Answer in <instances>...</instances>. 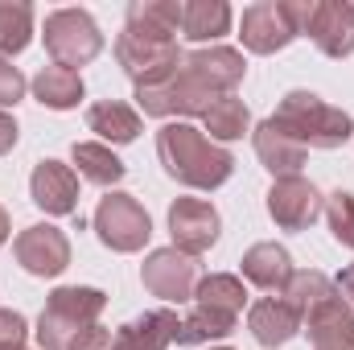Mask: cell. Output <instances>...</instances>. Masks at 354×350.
Instances as JSON below:
<instances>
[{"label":"cell","instance_id":"obj_1","mask_svg":"<svg viewBox=\"0 0 354 350\" xmlns=\"http://www.w3.org/2000/svg\"><path fill=\"white\" fill-rule=\"evenodd\" d=\"M157 157H161L165 174L189 190H218L235 174V157L185 120L165 124L157 132Z\"/></svg>","mask_w":354,"mask_h":350},{"label":"cell","instance_id":"obj_2","mask_svg":"<svg viewBox=\"0 0 354 350\" xmlns=\"http://www.w3.org/2000/svg\"><path fill=\"white\" fill-rule=\"evenodd\" d=\"M284 136H292L301 149H342L354 136V120L342 107H330L322 95L313 91H288L276 107V116H268Z\"/></svg>","mask_w":354,"mask_h":350},{"label":"cell","instance_id":"obj_3","mask_svg":"<svg viewBox=\"0 0 354 350\" xmlns=\"http://www.w3.org/2000/svg\"><path fill=\"white\" fill-rule=\"evenodd\" d=\"M103 305H107V297L99 288H87V284L54 288L46 309H41V317H37L41 350H75V342L87 334L91 326H99Z\"/></svg>","mask_w":354,"mask_h":350},{"label":"cell","instance_id":"obj_4","mask_svg":"<svg viewBox=\"0 0 354 350\" xmlns=\"http://www.w3.org/2000/svg\"><path fill=\"white\" fill-rule=\"evenodd\" d=\"M305 12H309V0H260V4H248L243 21H239L243 50H252V54L284 50L288 42L301 37Z\"/></svg>","mask_w":354,"mask_h":350},{"label":"cell","instance_id":"obj_5","mask_svg":"<svg viewBox=\"0 0 354 350\" xmlns=\"http://www.w3.org/2000/svg\"><path fill=\"white\" fill-rule=\"evenodd\" d=\"M41 37H46L54 66H66V71L87 66L103 54V33H99V25L87 8H54L46 17Z\"/></svg>","mask_w":354,"mask_h":350},{"label":"cell","instance_id":"obj_6","mask_svg":"<svg viewBox=\"0 0 354 350\" xmlns=\"http://www.w3.org/2000/svg\"><path fill=\"white\" fill-rule=\"evenodd\" d=\"M91 227H95L99 243L111 248V252H120V256L140 252V248L149 243V235H153V219H149V210H145L132 194H124V190H111L107 198H99Z\"/></svg>","mask_w":354,"mask_h":350},{"label":"cell","instance_id":"obj_7","mask_svg":"<svg viewBox=\"0 0 354 350\" xmlns=\"http://www.w3.org/2000/svg\"><path fill=\"white\" fill-rule=\"evenodd\" d=\"M115 58L124 66V75L136 83V87H157L165 83L169 75L181 71V50L177 42H157V37H140V33H120L115 37Z\"/></svg>","mask_w":354,"mask_h":350},{"label":"cell","instance_id":"obj_8","mask_svg":"<svg viewBox=\"0 0 354 350\" xmlns=\"http://www.w3.org/2000/svg\"><path fill=\"white\" fill-rule=\"evenodd\" d=\"M214 99H223V95L206 91L189 71H177V75H169L157 87H136L140 111L145 116H157V120H169V116H206Z\"/></svg>","mask_w":354,"mask_h":350},{"label":"cell","instance_id":"obj_9","mask_svg":"<svg viewBox=\"0 0 354 350\" xmlns=\"http://www.w3.org/2000/svg\"><path fill=\"white\" fill-rule=\"evenodd\" d=\"M301 37H309L326 58L354 54V0H309Z\"/></svg>","mask_w":354,"mask_h":350},{"label":"cell","instance_id":"obj_10","mask_svg":"<svg viewBox=\"0 0 354 350\" xmlns=\"http://www.w3.org/2000/svg\"><path fill=\"white\" fill-rule=\"evenodd\" d=\"M322 210H326L322 190L301 174L276 177L272 190H268V214H272V223L280 231H305V227H313V219Z\"/></svg>","mask_w":354,"mask_h":350},{"label":"cell","instance_id":"obj_11","mask_svg":"<svg viewBox=\"0 0 354 350\" xmlns=\"http://www.w3.org/2000/svg\"><path fill=\"white\" fill-rule=\"evenodd\" d=\"M12 256H17V264H21L29 276L50 280V276H62V272L71 268V239H66L58 227L37 223V227H25V231L12 239Z\"/></svg>","mask_w":354,"mask_h":350},{"label":"cell","instance_id":"obj_12","mask_svg":"<svg viewBox=\"0 0 354 350\" xmlns=\"http://www.w3.org/2000/svg\"><path fill=\"white\" fill-rule=\"evenodd\" d=\"M140 280L161 301H189L198 288V264H194V256H185L177 248H157L140 264Z\"/></svg>","mask_w":354,"mask_h":350},{"label":"cell","instance_id":"obj_13","mask_svg":"<svg viewBox=\"0 0 354 350\" xmlns=\"http://www.w3.org/2000/svg\"><path fill=\"white\" fill-rule=\"evenodd\" d=\"M218 210L202 198H177L169 206V235H174V248L185 256H202L218 243Z\"/></svg>","mask_w":354,"mask_h":350},{"label":"cell","instance_id":"obj_14","mask_svg":"<svg viewBox=\"0 0 354 350\" xmlns=\"http://www.w3.org/2000/svg\"><path fill=\"white\" fill-rule=\"evenodd\" d=\"M181 71H189L202 87L214 91V95H235V87L248 75V62L231 46H202V50H189L181 58Z\"/></svg>","mask_w":354,"mask_h":350},{"label":"cell","instance_id":"obj_15","mask_svg":"<svg viewBox=\"0 0 354 350\" xmlns=\"http://www.w3.org/2000/svg\"><path fill=\"white\" fill-rule=\"evenodd\" d=\"M301 326L309 330L313 350H354V313H351V305L342 301L338 284H334V293H326V297L305 313Z\"/></svg>","mask_w":354,"mask_h":350},{"label":"cell","instance_id":"obj_16","mask_svg":"<svg viewBox=\"0 0 354 350\" xmlns=\"http://www.w3.org/2000/svg\"><path fill=\"white\" fill-rule=\"evenodd\" d=\"M29 194H33V206H41L46 214H75L79 174L62 161H37V169L29 177Z\"/></svg>","mask_w":354,"mask_h":350},{"label":"cell","instance_id":"obj_17","mask_svg":"<svg viewBox=\"0 0 354 350\" xmlns=\"http://www.w3.org/2000/svg\"><path fill=\"white\" fill-rule=\"evenodd\" d=\"M177 326H181V317L174 309H149L115 330L111 350H169L177 338Z\"/></svg>","mask_w":354,"mask_h":350},{"label":"cell","instance_id":"obj_18","mask_svg":"<svg viewBox=\"0 0 354 350\" xmlns=\"http://www.w3.org/2000/svg\"><path fill=\"white\" fill-rule=\"evenodd\" d=\"M248 330H252V338H256L260 347L276 350V347H284V342L297 338L301 313H297L284 297H260V301L248 309Z\"/></svg>","mask_w":354,"mask_h":350},{"label":"cell","instance_id":"obj_19","mask_svg":"<svg viewBox=\"0 0 354 350\" xmlns=\"http://www.w3.org/2000/svg\"><path fill=\"white\" fill-rule=\"evenodd\" d=\"M243 280H252L256 288H264V293H284L288 288V280H292V256L280 248V243H256V248H248L243 252Z\"/></svg>","mask_w":354,"mask_h":350},{"label":"cell","instance_id":"obj_20","mask_svg":"<svg viewBox=\"0 0 354 350\" xmlns=\"http://www.w3.org/2000/svg\"><path fill=\"white\" fill-rule=\"evenodd\" d=\"M181 12H185L181 0H136V4H128L124 29L140 33V37H157V42H177Z\"/></svg>","mask_w":354,"mask_h":350},{"label":"cell","instance_id":"obj_21","mask_svg":"<svg viewBox=\"0 0 354 350\" xmlns=\"http://www.w3.org/2000/svg\"><path fill=\"white\" fill-rule=\"evenodd\" d=\"M252 140H256V157H260V165H264L272 177L301 174V165H305V157H309V149H301L292 136H284L272 120H264V124L252 132Z\"/></svg>","mask_w":354,"mask_h":350},{"label":"cell","instance_id":"obj_22","mask_svg":"<svg viewBox=\"0 0 354 350\" xmlns=\"http://www.w3.org/2000/svg\"><path fill=\"white\" fill-rule=\"evenodd\" d=\"M87 128L111 145H132L140 136V111L120 99H99L87 107Z\"/></svg>","mask_w":354,"mask_h":350},{"label":"cell","instance_id":"obj_23","mask_svg":"<svg viewBox=\"0 0 354 350\" xmlns=\"http://www.w3.org/2000/svg\"><path fill=\"white\" fill-rule=\"evenodd\" d=\"M29 87H33V99H37L41 107H50V111H71V107H79V99H83V75H79V71H66V66H41Z\"/></svg>","mask_w":354,"mask_h":350},{"label":"cell","instance_id":"obj_24","mask_svg":"<svg viewBox=\"0 0 354 350\" xmlns=\"http://www.w3.org/2000/svg\"><path fill=\"white\" fill-rule=\"evenodd\" d=\"M227 29H231V4H223V0H185L181 37L206 46V42H218Z\"/></svg>","mask_w":354,"mask_h":350},{"label":"cell","instance_id":"obj_25","mask_svg":"<svg viewBox=\"0 0 354 350\" xmlns=\"http://www.w3.org/2000/svg\"><path fill=\"white\" fill-rule=\"evenodd\" d=\"M235 326H239V317H235V313L214 309V305H198V301H194L189 317H181V326H177V338H174V342H177V347H202V342L227 338Z\"/></svg>","mask_w":354,"mask_h":350},{"label":"cell","instance_id":"obj_26","mask_svg":"<svg viewBox=\"0 0 354 350\" xmlns=\"http://www.w3.org/2000/svg\"><path fill=\"white\" fill-rule=\"evenodd\" d=\"M202 124H206V132H210L214 145H231V140H239V136L252 132V111H248L243 99L223 95V99L210 103V111L202 116Z\"/></svg>","mask_w":354,"mask_h":350},{"label":"cell","instance_id":"obj_27","mask_svg":"<svg viewBox=\"0 0 354 350\" xmlns=\"http://www.w3.org/2000/svg\"><path fill=\"white\" fill-rule=\"evenodd\" d=\"M71 157L79 165V177L91 181V185H115V181H124V174H128V165L107 145H95V140H79L71 149Z\"/></svg>","mask_w":354,"mask_h":350},{"label":"cell","instance_id":"obj_28","mask_svg":"<svg viewBox=\"0 0 354 350\" xmlns=\"http://www.w3.org/2000/svg\"><path fill=\"white\" fill-rule=\"evenodd\" d=\"M194 301L198 305H214V309H227V313H243V305H248V288H243V280L239 276H231V272H210V276H202L198 280V288H194Z\"/></svg>","mask_w":354,"mask_h":350},{"label":"cell","instance_id":"obj_29","mask_svg":"<svg viewBox=\"0 0 354 350\" xmlns=\"http://www.w3.org/2000/svg\"><path fill=\"white\" fill-rule=\"evenodd\" d=\"M33 42V4L0 0V58L21 54Z\"/></svg>","mask_w":354,"mask_h":350},{"label":"cell","instance_id":"obj_30","mask_svg":"<svg viewBox=\"0 0 354 350\" xmlns=\"http://www.w3.org/2000/svg\"><path fill=\"white\" fill-rule=\"evenodd\" d=\"M326 219H330V231L342 248H354V194L351 190H334L326 198Z\"/></svg>","mask_w":354,"mask_h":350},{"label":"cell","instance_id":"obj_31","mask_svg":"<svg viewBox=\"0 0 354 350\" xmlns=\"http://www.w3.org/2000/svg\"><path fill=\"white\" fill-rule=\"evenodd\" d=\"M25 75L8 62V58H0V111L4 107H12V103H21V95H25Z\"/></svg>","mask_w":354,"mask_h":350},{"label":"cell","instance_id":"obj_32","mask_svg":"<svg viewBox=\"0 0 354 350\" xmlns=\"http://www.w3.org/2000/svg\"><path fill=\"white\" fill-rule=\"evenodd\" d=\"M25 334H29L25 317L17 309H0V350H21L25 347Z\"/></svg>","mask_w":354,"mask_h":350},{"label":"cell","instance_id":"obj_33","mask_svg":"<svg viewBox=\"0 0 354 350\" xmlns=\"http://www.w3.org/2000/svg\"><path fill=\"white\" fill-rule=\"evenodd\" d=\"M17 136H21V132H17V120H12L8 111H0V157H4V153H12Z\"/></svg>","mask_w":354,"mask_h":350},{"label":"cell","instance_id":"obj_34","mask_svg":"<svg viewBox=\"0 0 354 350\" xmlns=\"http://www.w3.org/2000/svg\"><path fill=\"white\" fill-rule=\"evenodd\" d=\"M338 293H346V297H351V305H354V264L342 268V276H338Z\"/></svg>","mask_w":354,"mask_h":350},{"label":"cell","instance_id":"obj_35","mask_svg":"<svg viewBox=\"0 0 354 350\" xmlns=\"http://www.w3.org/2000/svg\"><path fill=\"white\" fill-rule=\"evenodd\" d=\"M8 231H12V223H8V210L0 206V248H4V239H8Z\"/></svg>","mask_w":354,"mask_h":350},{"label":"cell","instance_id":"obj_36","mask_svg":"<svg viewBox=\"0 0 354 350\" xmlns=\"http://www.w3.org/2000/svg\"><path fill=\"white\" fill-rule=\"evenodd\" d=\"M218 350H231V347H218Z\"/></svg>","mask_w":354,"mask_h":350},{"label":"cell","instance_id":"obj_37","mask_svg":"<svg viewBox=\"0 0 354 350\" xmlns=\"http://www.w3.org/2000/svg\"><path fill=\"white\" fill-rule=\"evenodd\" d=\"M21 350H25V347H21Z\"/></svg>","mask_w":354,"mask_h":350}]
</instances>
